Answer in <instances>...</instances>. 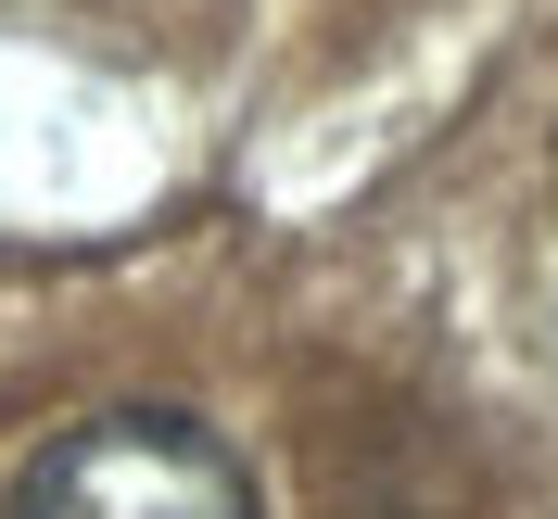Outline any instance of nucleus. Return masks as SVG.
I'll return each instance as SVG.
<instances>
[{"mask_svg": "<svg viewBox=\"0 0 558 519\" xmlns=\"http://www.w3.org/2000/svg\"><path fill=\"white\" fill-rule=\"evenodd\" d=\"M13 519H254V482L204 418L114 406L38 444V469L13 482Z\"/></svg>", "mask_w": 558, "mask_h": 519, "instance_id": "f257e3e1", "label": "nucleus"}]
</instances>
